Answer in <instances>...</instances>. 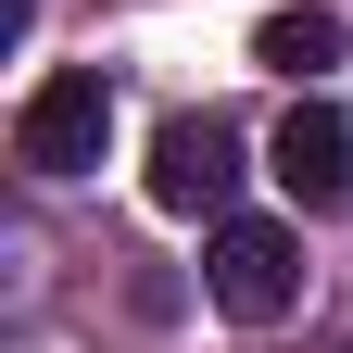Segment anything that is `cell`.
Returning a JSON list of instances; mask_svg holds the SVG:
<instances>
[{
  "instance_id": "6da1fadb",
  "label": "cell",
  "mask_w": 353,
  "mask_h": 353,
  "mask_svg": "<svg viewBox=\"0 0 353 353\" xmlns=\"http://www.w3.org/2000/svg\"><path fill=\"white\" fill-rule=\"evenodd\" d=\"M202 290L228 303L240 328H278L303 303V240L278 228V214H214V252H202Z\"/></svg>"
},
{
  "instance_id": "7a4b0ae2",
  "label": "cell",
  "mask_w": 353,
  "mask_h": 353,
  "mask_svg": "<svg viewBox=\"0 0 353 353\" xmlns=\"http://www.w3.org/2000/svg\"><path fill=\"white\" fill-rule=\"evenodd\" d=\"M101 139H114V88L88 76V63L38 76L26 114H13V164H26V176H88V164H101Z\"/></svg>"
},
{
  "instance_id": "3957f363",
  "label": "cell",
  "mask_w": 353,
  "mask_h": 353,
  "mask_svg": "<svg viewBox=\"0 0 353 353\" xmlns=\"http://www.w3.org/2000/svg\"><path fill=\"white\" fill-rule=\"evenodd\" d=\"M228 190H240V126L228 114H164V139H152V202L164 214H228Z\"/></svg>"
},
{
  "instance_id": "277c9868",
  "label": "cell",
  "mask_w": 353,
  "mask_h": 353,
  "mask_svg": "<svg viewBox=\"0 0 353 353\" xmlns=\"http://www.w3.org/2000/svg\"><path fill=\"white\" fill-rule=\"evenodd\" d=\"M265 176H278L303 214H341L353 202V114L341 101H290V126L265 139Z\"/></svg>"
},
{
  "instance_id": "5b68a950",
  "label": "cell",
  "mask_w": 353,
  "mask_h": 353,
  "mask_svg": "<svg viewBox=\"0 0 353 353\" xmlns=\"http://www.w3.org/2000/svg\"><path fill=\"white\" fill-rule=\"evenodd\" d=\"M252 63H278V76H328V63H341V13H316V0H303V13H265V26H252Z\"/></svg>"
}]
</instances>
